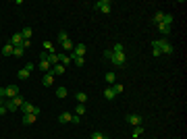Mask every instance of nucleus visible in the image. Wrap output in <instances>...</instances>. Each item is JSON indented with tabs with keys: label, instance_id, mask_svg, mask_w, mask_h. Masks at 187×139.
Wrapping results in <instances>:
<instances>
[{
	"label": "nucleus",
	"instance_id": "f704fd0d",
	"mask_svg": "<svg viewBox=\"0 0 187 139\" xmlns=\"http://www.w3.org/2000/svg\"><path fill=\"white\" fill-rule=\"evenodd\" d=\"M7 106H4V100H0V114H7Z\"/></svg>",
	"mask_w": 187,
	"mask_h": 139
},
{
	"label": "nucleus",
	"instance_id": "0eeeda50",
	"mask_svg": "<svg viewBox=\"0 0 187 139\" xmlns=\"http://www.w3.org/2000/svg\"><path fill=\"white\" fill-rule=\"evenodd\" d=\"M127 123H131L133 127H139L141 125V116L139 114H127Z\"/></svg>",
	"mask_w": 187,
	"mask_h": 139
},
{
	"label": "nucleus",
	"instance_id": "39448f33",
	"mask_svg": "<svg viewBox=\"0 0 187 139\" xmlns=\"http://www.w3.org/2000/svg\"><path fill=\"white\" fill-rule=\"evenodd\" d=\"M58 63H60L62 67H69V64L73 63V54H58Z\"/></svg>",
	"mask_w": 187,
	"mask_h": 139
},
{
	"label": "nucleus",
	"instance_id": "f257e3e1",
	"mask_svg": "<svg viewBox=\"0 0 187 139\" xmlns=\"http://www.w3.org/2000/svg\"><path fill=\"white\" fill-rule=\"evenodd\" d=\"M152 48H158L162 56L173 54V46H171L168 42H164V40H154V42H152Z\"/></svg>",
	"mask_w": 187,
	"mask_h": 139
},
{
	"label": "nucleus",
	"instance_id": "393cba45",
	"mask_svg": "<svg viewBox=\"0 0 187 139\" xmlns=\"http://www.w3.org/2000/svg\"><path fill=\"white\" fill-rule=\"evenodd\" d=\"M44 50H46V52H50V54H54V44L46 40V42H44Z\"/></svg>",
	"mask_w": 187,
	"mask_h": 139
},
{
	"label": "nucleus",
	"instance_id": "c85d7f7f",
	"mask_svg": "<svg viewBox=\"0 0 187 139\" xmlns=\"http://www.w3.org/2000/svg\"><path fill=\"white\" fill-rule=\"evenodd\" d=\"M73 63H75L77 67H83V63H85V58H83V56H73Z\"/></svg>",
	"mask_w": 187,
	"mask_h": 139
},
{
	"label": "nucleus",
	"instance_id": "7ed1b4c3",
	"mask_svg": "<svg viewBox=\"0 0 187 139\" xmlns=\"http://www.w3.org/2000/svg\"><path fill=\"white\" fill-rule=\"evenodd\" d=\"M110 63L117 67V69H123L125 64H127V56L125 54H112L110 56Z\"/></svg>",
	"mask_w": 187,
	"mask_h": 139
},
{
	"label": "nucleus",
	"instance_id": "2eb2a0df",
	"mask_svg": "<svg viewBox=\"0 0 187 139\" xmlns=\"http://www.w3.org/2000/svg\"><path fill=\"white\" fill-rule=\"evenodd\" d=\"M13 50H15V46L8 42V44H4V46H2V54H4V56H13Z\"/></svg>",
	"mask_w": 187,
	"mask_h": 139
},
{
	"label": "nucleus",
	"instance_id": "20e7f679",
	"mask_svg": "<svg viewBox=\"0 0 187 139\" xmlns=\"http://www.w3.org/2000/svg\"><path fill=\"white\" fill-rule=\"evenodd\" d=\"M96 8L100 11V13H110L112 2H110V0H98V2H96Z\"/></svg>",
	"mask_w": 187,
	"mask_h": 139
},
{
	"label": "nucleus",
	"instance_id": "9b49d317",
	"mask_svg": "<svg viewBox=\"0 0 187 139\" xmlns=\"http://www.w3.org/2000/svg\"><path fill=\"white\" fill-rule=\"evenodd\" d=\"M11 44H13V46H21V44H23V35H21V31L13 33V37H11Z\"/></svg>",
	"mask_w": 187,
	"mask_h": 139
},
{
	"label": "nucleus",
	"instance_id": "7c9ffc66",
	"mask_svg": "<svg viewBox=\"0 0 187 139\" xmlns=\"http://www.w3.org/2000/svg\"><path fill=\"white\" fill-rule=\"evenodd\" d=\"M123 83H117V85H112V91H114V93H123Z\"/></svg>",
	"mask_w": 187,
	"mask_h": 139
},
{
	"label": "nucleus",
	"instance_id": "4468645a",
	"mask_svg": "<svg viewBox=\"0 0 187 139\" xmlns=\"http://www.w3.org/2000/svg\"><path fill=\"white\" fill-rule=\"evenodd\" d=\"M35 114H23V118H21V120H23V125H33L35 123Z\"/></svg>",
	"mask_w": 187,
	"mask_h": 139
},
{
	"label": "nucleus",
	"instance_id": "f3484780",
	"mask_svg": "<svg viewBox=\"0 0 187 139\" xmlns=\"http://www.w3.org/2000/svg\"><path fill=\"white\" fill-rule=\"evenodd\" d=\"M156 27H158V31L162 35H168V33H171V25H166V23H160V25H156Z\"/></svg>",
	"mask_w": 187,
	"mask_h": 139
},
{
	"label": "nucleus",
	"instance_id": "cd10ccee",
	"mask_svg": "<svg viewBox=\"0 0 187 139\" xmlns=\"http://www.w3.org/2000/svg\"><path fill=\"white\" fill-rule=\"evenodd\" d=\"M48 63H50V67L58 64V54H48Z\"/></svg>",
	"mask_w": 187,
	"mask_h": 139
},
{
	"label": "nucleus",
	"instance_id": "bb28decb",
	"mask_svg": "<svg viewBox=\"0 0 187 139\" xmlns=\"http://www.w3.org/2000/svg\"><path fill=\"white\" fill-rule=\"evenodd\" d=\"M67 93H69V91H67V87H58V89H56V98H67Z\"/></svg>",
	"mask_w": 187,
	"mask_h": 139
},
{
	"label": "nucleus",
	"instance_id": "a211bd4d",
	"mask_svg": "<svg viewBox=\"0 0 187 139\" xmlns=\"http://www.w3.org/2000/svg\"><path fill=\"white\" fill-rule=\"evenodd\" d=\"M23 54H25V48H23V46H15L13 56H17V58H23Z\"/></svg>",
	"mask_w": 187,
	"mask_h": 139
},
{
	"label": "nucleus",
	"instance_id": "5701e85b",
	"mask_svg": "<svg viewBox=\"0 0 187 139\" xmlns=\"http://www.w3.org/2000/svg\"><path fill=\"white\" fill-rule=\"evenodd\" d=\"M104 98H106V100H114V98H117V93L112 91V87H108V89H104Z\"/></svg>",
	"mask_w": 187,
	"mask_h": 139
},
{
	"label": "nucleus",
	"instance_id": "c9c22d12",
	"mask_svg": "<svg viewBox=\"0 0 187 139\" xmlns=\"http://www.w3.org/2000/svg\"><path fill=\"white\" fill-rule=\"evenodd\" d=\"M0 100H7V87H0Z\"/></svg>",
	"mask_w": 187,
	"mask_h": 139
},
{
	"label": "nucleus",
	"instance_id": "79ce46f5",
	"mask_svg": "<svg viewBox=\"0 0 187 139\" xmlns=\"http://www.w3.org/2000/svg\"><path fill=\"white\" fill-rule=\"evenodd\" d=\"M102 139H108V137H102Z\"/></svg>",
	"mask_w": 187,
	"mask_h": 139
},
{
	"label": "nucleus",
	"instance_id": "58836bf2",
	"mask_svg": "<svg viewBox=\"0 0 187 139\" xmlns=\"http://www.w3.org/2000/svg\"><path fill=\"white\" fill-rule=\"evenodd\" d=\"M110 56H112V50H106V52H104V58H108V60H110Z\"/></svg>",
	"mask_w": 187,
	"mask_h": 139
},
{
	"label": "nucleus",
	"instance_id": "6e6552de",
	"mask_svg": "<svg viewBox=\"0 0 187 139\" xmlns=\"http://www.w3.org/2000/svg\"><path fill=\"white\" fill-rule=\"evenodd\" d=\"M42 83L46 85V87H50V85H54V75H52V73H46V75L42 77Z\"/></svg>",
	"mask_w": 187,
	"mask_h": 139
},
{
	"label": "nucleus",
	"instance_id": "b1692460",
	"mask_svg": "<svg viewBox=\"0 0 187 139\" xmlns=\"http://www.w3.org/2000/svg\"><path fill=\"white\" fill-rule=\"evenodd\" d=\"M11 100H13L15 108H21V106H23V102H25V100H23V98H21V96H15V98H11Z\"/></svg>",
	"mask_w": 187,
	"mask_h": 139
},
{
	"label": "nucleus",
	"instance_id": "412c9836",
	"mask_svg": "<svg viewBox=\"0 0 187 139\" xmlns=\"http://www.w3.org/2000/svg\"><path fill=\"white\" fill-rule=\"evenodd\" d=\"M112 54H125V46H123V44H114V48H112Z\"/></svg>",
	"mask_w": 187,
	"mask_h": 139
},
{
	"label": "nucleus",
	"instance_id": "c756f323",
	"mask_svg": "<svg viewBox=\"0 0 187 139\" xmlns=\"http://www.w3.org/2000/svg\"><path fill=\"white\" fill-rule=\"evenodd\" d=\"M139 135H144V127H141V125L133 129V137H139Z\"/></svg>",
	"mask_w": 187,
	"mask_h": 139
},
{
	"label": "nucleus",
	"instance_id": "dca6fc26",
	"mask_svg": "<svg viewBox=\"0 0 187 139\" xmlns=\"http://www.w3.org/2000/svg\"><path fill=\"white\" fill-rule=\"evenodd\" d=\"M162 19H164V13H162V11H156V13H154V17H152V23L160 25V23H162Z\"/></svg>",
	"mask_w": 187,
	"mask_h": 139
},
{
	"label": "nucleus",
	"instance_id": "423d86ee",
	"mask_svg": "<svg viewBox=\"0 0 187 139\" xmlns=\"http://www.w3.org/2000/svg\"><path fill=\"white\" fill-rule=\"evenodd\" d=\"M85 46H83V44H75V46H73V52H71V54L73 56H85Z\"/></svg>",
	"mask_w": 187,
	"mask_h": 139
},
{
	"label": "nucleus",
	"instance_id": "4c0bfd02",
	"mask_svg": "<svg viewBox=\"0 0 187 139\" xmlns=\"http://www.w3.org/2000/svg\"><path fill=\"white\" fill-rule=\"evenodd\" d=\"M33 67H35V64H33V63H27V64H25V69H27V71H29V73H31V71H33Z\"/></svg>",
	"mask_w": 187,
	"mask_h": 139
},
{
	"label": "nucleus",
	"instance_id": "ddd939ff",
	"mask_svg": "<svg viewBox=\"0 0 187 139\" xmlns=\"http://www.w3.org/2000/svg\"><path fill=\"white\" fill-rule=\"evenodd\" d=\"M15 96H19V87H17V85H8L7 87V98H15Z\"/></svg>",
	"mask_w": 187,
	"mask_h": 139
},
{
	"label": "nucleus",
	"instance_id": "4be33fe9",
	"mask_svg": "<svg viewBox=\"0 0 187 139\" xmlns=\"http://www.w3.org/2000/svg\"><path fill=\"white\" fill-rule=\"evenodd\" d=\"M71 118H73V114H69V112H62L60 116H58V120H60V123H71Z\"/></svg>",
	"mask_w": 187,
	"mask_h": 139
},
{
	"label": "nucleus",
	"instance_id": "a878e982",
	"mask_svg": "<svg viewBox=\"0 0 187 139\" xmlns=\"http://www.w3.org/2000/svg\"><path fill=\"white\" fill-rule=\"evenodd\" d=\"M17 77H19V79H27V77H29V71L23 67L21 71H17Z\"/></svg>",
	"mask_w": 187,
	"mask_h": 139
},
{
	"label": "nucleus",
	"instance_id": "473e14b6",
	"mask_svg": "<svg viewBox=\"0 0 187 139\" xmlns=\"http://www.w3.org/2000/svg\"><path fill=\"white\" fill-rule=\"evenodd\" d=\"M114 79H117L114 73H106V81H108V83H114Z\"/></svg>",
	"mask_w": 187,
	"mask_h": 139
},
{
	"label": "nucleus",
	"instance_id": "72a5a7b5",
	"mask_svg": "<svg viewBox=\"0 0 187 139\" xmlns=\"http://www.w3.org/2000/svg\"><path fill=\"white\" fill-rule=\"evenodd\" d=\"M162 23H166V25H171V23H173V15H164V19H162Z\"/></svg>",
	"mask_w": 187,
	"mask_h": 139
},
{
	"label": "nucleus",
	"instance_id": "ea45409f",
	"mask_svg": "<svg viewBox=\"0 0 187 139\" xmlns=\"http://www.w3.org/2000/svg\"><path fill=\"white\" fill-rule=\"evenodd\" d=\"M29 44H31V42H29V40H23V44H21V46H23V48L27 50V48H29Z\"/></svg>",
	"mask_w": 187,
	"mask_h": 139
},
{
	"label": "nucleus",
	"instance_id": "f03ea898",
	"mask_svg": "<svg viewBox=\"0 0 187 139\" xmlns=\"http://www.w3.org/2000/svg\"><path fill=\"white\" fill-rule=\"evenodd\" d=\"M58 42H60V46L65 50H71V52H73V46H75V44L69 40V35L65 33V31H60V33H58Z\"/></svg>",
	"mask_w": 187,
	"mask_h": 139
},
{
	"label": "nucleus",
	"instance_id": "1a4fd4ad",
	"mask_svg": "<svg viewBox=\"0 0 187 139\" xmlns=\"http://www.w3.org/2000/svg\"><path fill=\"white\" fill-rule=\"evenodd\" d=\"M33 110H35V106H33V104H29V102H23V106H21V112H23V114H33Z\"/></svg>",
	"mask_w": 187,
	"mask_h": 139
},
{
	"label": "nucleus",
	"instance_id": "f8f14e48",
	"mask_svg": "<svg viewBox=\"0 0 187 139\" xmlns=\"http://www.w3.org/2000/svg\"><path fill=\"white\" fill-rule=\"evenodd\" d=\"M38 69L44 71V73H50V69H52V67H50L48 60H38Z\"/></svg>",
	"mask_w": 187,
	"mask_h": 139
},
{
	"label": "nucleus",
	"instance_id": "2f4dec72",
	"mask_svg": "<svg viewBox=\"0 0 187 139\" xmlns=\"http://www.w3.org/2000/svg\"><path fill=\"white\" fill-rule=\"evenodd\" d=\"M75 114H77V116H81V114H85V106H83V104H79V106L75 108Z\"/></svg>",
	"mask_w": 187,
	"mask_h": 139
},
{
	"label": "nucleus",
	"instance_id": "6ab92c4d",
	"mask_svg": "<svg viewBox=\"0 0 187 139\" xmlns=\"http://www.w3.org/2000/svg\"><path fill=\"white\" fill-rule=\"evenodd\" d=\"M75 98H77V102H79V104H85V102H87V93H83V91H77Z\"/></svg>",
	"mask_w": 187,
	"mask_h": 139
},
{
	"label": "nucleus",
	"instance_id": "aec40b11",
	"mask_svg": "<svg viewBox=\"0 0 187 139\" xmlns=\"http://www.w3.org/2000/svg\"><path fill=\"white\" fill-rule=\"evenodd\" d=\"M21 35H23V40H31V35H33V31L29 27H23L21 29Z\"/></svg>",
	"mask_w": 187,
	"mask_h": 139
},
{
	"label": "nucleus",
	"instance_id": "a19ab883",
	"mask_svg": "<svg viewBox=\"0 0 187 139\" xmlns=\"http://www.w3.org/2000/svg\"><path fill=\"white\" fill-rule=\"evenodd\" d=\"M152 54H154V56H162V54H160V50H158V48H152Z\"/></svg>",
	"mask_w": 187,
	"mask_h": 139
},
{
	"label": "nucleus",
	"instance_id": "9d476101",
	"mask_svg": "<svg viewBox=\"0 0 187 139\" xmlns=\"http://www.w3.org/2000/svg\"><path fill=\"white\" fill-rule=\"evenodd\" d=\"M65 71H67V67H62V64L60 63H58V64H54V67H52V69H50V73H52V75H62V73H65Z\"/></svg>",
	"mask_w": 187,
	"mask_h": 139
},
{
	"label": "nucleus",
	"instance_id": "e433bc0d",
	"mask_svg": "<svg viewBox=\"0 0 187 139\" xmlns=\"http://www.w3.org/2000/svg\"><path fill=\"white\" fill-rule=\"evenodd\" d=\"M102 137H104V135H102V133H98V131L91 133V139H102Z\"/></svg>",
	"mask_w": 187,
	"mask_h": 139
}]
</instances>
